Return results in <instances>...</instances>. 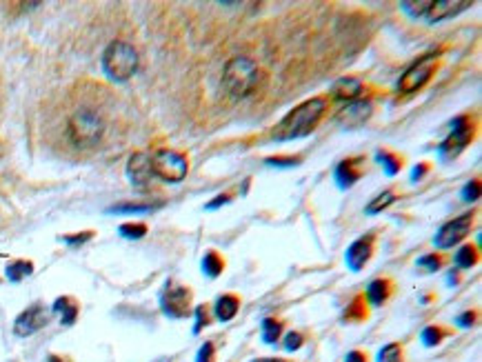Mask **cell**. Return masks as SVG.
Masks as SVG:
<instances>
[{
    "mask_svg": "<svg viewBox=\"0 0 482 362\" xmlns=\"http://www.w3.org/2000/svg\"><path fill=\"white\" fill-rule=\"evenodd\" d=\"M324 111H327V100L324 98H311L307 103L298 105L285 116V120L274 129V138L278 140H294L302 138V135L311 133L322 120Z\"/></svg>",
    "mask_w": 482,
    "mask_h": 362,
    "instance_id": "obj_1",
    "label": "cell"
},
{
    "mask_svg": "<svg viewBox=\"0 0 482 362\" xmlns=\"http://www.w3.org/2000/svg\"><path fill=\"white\" fill-rule=\"evenodd\" d=\"M260 83V69L251 58H231L222 69V87L231 98H247Z\"/></svg>",
    "mask_w": 482,
    "mask_h": 362,
    "instance_id": "obj_2",
    "label": "cell"
},
{
    "mask_svg": "<svg viewBox=\"0 0 482 362\" xmlns=\"http://www.w3.org/2000/svg\"><path fill=\"white\" fill-rule=\"evenodd\" d=\"M67 133H69V140L78 149H92L103 138L105 120L94 109H78L69 116Z\"/></svg>",
    "mask_w": 482,
    "mask_h": 362,
    "instance_id": "obj_3",
    "label": "cell"
},
{
    "mask_svg": "<svg viewBox=\"0 0 482 362\" xmlns=\"http://www.w3.org/2000/svg\"><path fill=\"white\" fill-rule=\"evenodd\" d=\"M103 69L116 83H127L138 69V51L125 40H114L103 54Z\"/></svg>",
    "mask_w": 482,
    "mask_h": 362,
    "instance_id": "obj_4",
    "label": "cell"
},
{
    "mask_svg": "<svg viewBox=\"0 0 482 362\" xmlns=\"http://www.w3.org/2000/svg\"><path fill=\"white\" fill-rule=\"evenodd\" d=\"M151 172L165 183H181L189 172V163L183 154L172 149H160L151 156Z\"/></svg>",
    "mask_w": 482,
    "mask_h": 362,
    "instance_id": "obj_5",
    "label": "cell"
},
{
    "mask_svg": "<svg viewBox=\"0 0 482 362\" xmlns=\"http://www.w3.org/2000/svg\"><path fill=\"white\" fill-rule=\"evenodd\" d=\"M435 67H438V56L435 54H427V56H422V58H418L400 76V83H398L400 94H413V92H418V89H422L431 81Z\"/></svg>",
    "mask_w": 482,
    "mask_h": 362,
    "instance_id": "obj_6",
    "label": "cell"
},
{
    "mask_svg": "<svg viewBox=\"0 0 482 362\" xmlns=\"http://www.w3.org/2000/svg\"><path fill=\"white\" fill-rule=\"evenodd\" d=\"M472 222H474V213H463V216L444 222L438 229V233L433 236V245L440 249H451L454 245L467 238V233L472 231Z\"/></svg>",
    "mask_w": 482,
    "mask_h": 362,
    "instance_id": "obj_7",
    "label": "cell"
},
{
    "mask_svg": "<svg viewBox=\"0 0 482 362\" xmlns=\"http://www.w3.org/2000/svg\"><path fill=\"white\" fill-rule=\"evenodd\" d=\"M189 304H192V293H189V289L174 285V282H169V285L165 287L163 296H160V307L169 318H185L189 313Z\"/></svg>",
    "mask_w": 482,
    "mask_h": 362,
    "instance_id": "obj_8",
    "label": "cell"
},
{
    "mask_svg": "<svg viewBox=\"0 0 482 362\" xmlns=\"http://www.w3.org/2000/svg\"><path fill=\"white\" fill-rule=\"evenodd\" d=\"M474 138V129L465 116H458L451 122V133L447 135V140L440 145V154L442 156H458L465 147L472 142Z\"/></svg>",
    "mask_w": 482,
    "mask_h": 362,
    "instance_id": "obj_9",
    "label": "cell"
},
{
    "mask_svg": "<svg viewBox=\"0 0 482 362\" xmlns=\"http://www.w3.org/2000/svg\"><path fill=\"white\" fill-rule=\"evenodd\" d=\"M374 114V105L372 100H354V103H349L347 107H342L338 111V116H335V120H338V124L342 129H358L363 127V124L372 118Z\"/></svg>",
    "mask_w": 482,
    "mask_h": 362,
    "instance_id": "obj_10",
    "label": "cell"
},
{
    "mask_svg": "<svg viewBox=\"0 0 482 362\" xmlns=\"http://www.w3.org/2000/svg\"><path fill=\"white\" fill-rule=\"evenodd\" d=\"M49 322V315L47 311H44L40 304H33V307L25 309L22 311L16 322H14V334L20 336V338H27L31 334H36L38 329H42L44 324Z\"/></svg>",
    "mask_w": 482,
    "mask_h": 362,
    "instance_id": "obj_11",
    "label": "cell"
},
{
    "mask_svg": "<svg viewBox=\"0 0 482 362\" xmlns=\"http://www.w3.org/2000/svg\"><path fill=\"white\" fill-rule=\"evenodd\" d=\"M127 178L131 180L133 187L147 189V187L151 185V178H153V172H151V156H147L144 151L133 154V156L129 158V163H127Z\"/></svg>",
    "mask_w": 482,
    "mask_h": 362,
    "instance_id": "obj_12",
    "label": "cell"
},
{
    "mask_svg": "<svg viewBox=\"0 0 482 362\" xmlns=\"http://www.w3.org/2000/svg\"><path fill=\"white\" fill-rule=\"evenodd\" d=\"M372 252H374V245H372V238H369V236L367 238L356 240L344 254L347 267H349L351 271H360L367 265V260L372 258Z\"/></svg>",
    "mask_w": 482,
    "mask_h": 362,
    "instance_id": "obj_13",
    "label": "cell"
},
{
    "mask_svg": "<svg viewBox=\"0 0 482 362\" xmlns=\"http://www.w3.org/2000/svg\"><path fill=\"white\" fill-rule=\"evenodd\" d=\"M363 81H358V78L354 76H344V78H338L331 89H329V94L333 100H347V103H354V100L363 94Z\"/></svg>",
    "mask_w": 482,
    "mask_h": 362,
    "instance_id": "obj_14",
    "label": "cell"
},
{
    "mask_svg": "<svg viewBox=\"0 0 482 362\" xmlns=\"http://www.w3.org/2000/svg\"><path fill=\"white\" fill-rule=\"evenodd\" d=\"M469 7H472V3H458V0H440V3H431V7L427 11V20L433 25V22L451 18V16L460 14V11H465Z\"/></svg>",
    "mask_w": 482,
    "mask_h": 362,
    "instance_id": "obj_15",
    "label": "cell"
},
{
    "mask_svg": "<svg viewBox=\"0 0 482 362\" xmlns=\"http://www.w3.org/2000/svg\"><path fill=\"white\" fill-rule=\"evenodd\" d=\"M363 165V158H349V161H342L338 167H335V183H338L342 189L351 187L356 180H360L363 169H358Z\"/></svg>",
    "mask_w": 482,
    "mask_h": 362,
    "instance_id": "obj_16",
    "label": "cell"
},
{
    "mask_svg": "<svg viewBox=\"0 0 482 362\" xmlns=\"http://www.w3.org/2000/svg\"><path fill=\"white\" fill-rule=\"evenodd\" d=\"M238 309H240V300H238L236 296H220V298L216 300V307H214L216 318H218L220 322L233 320V315L238 313Z\"/></svg>",
    "mask_w": 482,
    "mask_h": 362,
    "instance_id": "obj_17",
    "label": "cell"
},
{
    "mask_svg": "<svg viewBox=\"0 0 482 362\" xmlns=\"http://www.w3.org/2000/svg\"><path fill=\"white\" fill-rule=\"evenodd\" d=\"M389 282L387 280H374V282H369V287L365 291V296L367 300L374 304V307H383V304L387 302L389 298Z\"/></svg>",
    "mask_w": 482,
    "mask_h": 362,
    "instance_id": "obj_18",
    "label": "cell"
},
{
    "mask_svg": "<svg viewBox=\"0 0 482 362\" xmlns=\"http://www.w3.org/2000/svg\"><path fill=\"white\" fill-rule=\"evenodd\" d=\"M53 311L60 315V322L67 324V327L74 324L76 318H78V307L69 298H58V300H56L53 302Z\"/></svg>",
    "mask_w": 482,
    "mask_h": 362,
    "instance_id": "obj_19",
    "label": "cell"
},
{
    "mask_svg": "<svg viewBox=\"0 0 482 362\" xmlns=\"http://www.w3.org/2000/svg\"><path fill=\"white\" fill-rule=\"evenodd\" d=\"M31 274H33V265L29 263V260H16V263H9L5 269V276L11 282H20L22 278H27Z\"/></svg>",
    "mask_w": 482,
    "mask_h": 362,
    "instance_id": "obj_20",
    "label": "cell"
},
{
    "mask_svg": "<svg viewBox=\"0 0 482 362\" xmlns=\"http://www.w3.org/2000/svg\"><path fill=\"white\" fill-rule=\"evenodd\" d=\"M263 343L267 345H276L280 340V334H283V322L276 318H265L263 320Z\"/></svg>",
    "mask_w": 482,
    "mask_h": 362,
    "instance_id": "obj_21",
    "label": "cell"
},
{
    "mask_svg": "<svg viewBox=\"0 0 482 362\" xmlns=\"http://www.w3.org/2000/svg\"><path fill=\"white\" fill-rule=\"evenodd\" d=\"M222 269H225V263H222V258L216 252H207L203 256V271H205V276L216 278V276H220Z\"/></svg>",
    "mask_w": 482,
    "mask_h": 362,
    "instance_id": "obj_22",
    "label": "cell"
},
{
    "mask_svg": "<svg viewBox=\"0 0 482 362\" xmlns=\"http://www.w3.org/2000/svg\"><path fill=\"white\" fill-rule=\"evenodd\" d=\"M476 263H478V252H476V247L465 245V247H460V249L456 252V265L460 267V269H472Z\"/></svg>",
    "mask_w": 482,
    "mask_h": 362,
    "instance_id": "obj_23",
    "label": "cell"
},
{
    "mask_svg": "<svg viewBox=\"0 0 482 362\" xmlns=\"http://www.w3.org/2000/svg\"><path fill=\"white\" fill-rule=\"evenodd\" d=\"M394 200H396V196H394V191H385V194H380L378 198H374L372 202H369V207L365 209L369 216H376V213H380L383 209H387L389 205H394Z\"/></svg>",
    "mask_w": 482,
    "mask_h": 362,
    "instance_id": "obj_24",
    "label": "cell"
},
{
    "mask_svg": "<svg viewBox=\"0 0 482 362\" xmlns=\"http://www.w3.org/2000/svg\"><path fill=\"white\" fill-rule=\"evenodd\" d=\"M153 209L156 205H116L109 207L107 213H114V216H133V213H149Z\"/></svg>",
    "mask_w": 482,
    "mask_h": 362,
    "instance_id": "obj_25",
    "label": "cell"
},
{
    "mask_svg": "<svg viewBox=\"0 0 482 362\" xmlns=\"http://www.w3.org/2000/svg\"><path fill=\"white\" fill-rule=\"evenodd\" d=\"M442 338H444V331H442V327H424L422 334H420V340L424 347H438L442 343Z\"/></svg>",
    "mask_w": 482,
    "mask_h": 362,
    "instance_id": "obj_26",
    "label": "cell"
},
{
    "mask_svg": "<svg viewBox=\"0 0 482 362\" xmlns=\"http://www.w3.org/2000/svg\"><path fill=\"white\" fill-rule=\"evenodd\" d=\"M376 161L383 165V169L387 172V176H396L398 172H400V161L396 156H391L389 151H383L380 149L378 154H376Z\"/></svg>",
    "mask_w": 482,
    "mask_h": 362,
    "instance_id": "obj_27",
    "label": "cell"
},
{
    "mask_svg": "<svg viewBox=\"0 0 482 362\" xmlns=\"http://www.w3.org/2000/svg\"><path fill=\"white\" fill-rule=\"evenodd\" d=\"M378 362H402V345L398 343H389L380 349Z\"/></svg>",
    "mask_w": 482,
    "mask_h": 362,
    "instance_id": "obj_28",
    "label": "cell"
},
{
    "mask_svg": "<svg viewBox=\"0 0 482 362\" xmlns=\"http://www.w3.org/2000/svg\"><path fill=\"white\" fill-rule=\"evenodd\" d=\"M400 7H402L405 14H409L413 18H420V16H427L431 3H429V0H420V3H402Z\"/></svg>",
    "mask_w": 482,
    "mask_h": 362,
    "instance_id": "obj_29",
    "label": "cell"
},
{
    "mask_svg": "<svg viewBox=\"0 0 482 362\" xmlns=\"http://www.w3.org/2000/svg\"><path fill=\"white\" fill-rule=\"evenodd\" d=\"M120 236H125L127 240H140L144 233H147V227L144 224H133V222H127V224H122V227L118 229Z\"/></svg>",
    "mask_w": 482,
    "mask_h": 362,
    "instance_id": "obj_30",
    "label": "cell"
},
{
    "mask_svg": "<svg viewBox=\"0 0 482 362\" xmlns=\"http://www.w3.org/2000/svg\"><path fill=\"white\" fill-rule=\"evenodd\" d=\"M302 345H305V336H302L300 331H289L283 338V347L287 349V352H298Z\"/></svg>",
    "mask_w": 482,
    "mask_h": 362,
    "instance_id": "obj_31",
    "label": "cell"
},
{
    "mask_svg": "<svg viewBox=\"0 0 482 362\" xmlns=\"http://www.w3.org/2000/svg\"><path fill=\"white\" fill-rule=\"evenodd\" d=\"M416 265L424 271H429V274H435V271L442 267V258L440 256H422V258H418Z\"/></svg>",
    "mask_w": 482,
    "mask_h": 362,
    "instance_id": "obj_32",
    "label": "cell"
},
{
    "mask_svg": "<svg viewBox=\"0 0 482 362\" xmlns=\"http://www.w3.org/2000/svg\"><path fill=\"white\" fill-rule=\"evenodd\" d=\"M265 163L269 167H276V169H291V167L300 165V158H280V156H276V158H267Z\"/></svg>",
    "mask_w": 482,
    "mask_h": 362,
    "instance_id": "obj_33",
    "label": "cell"
},
{
    "mask_svg": "<svg viewBox=\"0 0 482 362\" xmlns=\"http://www.w3.org/2000/svg\"><path fill=\"white\" fill-rule=\"evenodd\" d=\"M214 360H216V347H214V343H205L203 347L198 349L196 362H214Z\"/></svg>",
    "mask_w": 482,
    "mask_h": 362,
    "instance_id": "obj_34",
    "label": "cell"
},
{
    "mask_svg": "<svg viewBox=\"0 0 482 362\" xmlns=\"http://www.w3.org/2000/svg\"><path fill=\"white\" fill-rule=\"evenodd\" d=\"M463 198L467 202H474L480 198V180H472V183H467L465 189H463Z\"/></svg>",
    "mask_w": 482,
    "mask_h": 362,
    "instance_id": "obj_35",
    "label": "cell"
},
{
    "mask_svg": "<svg viewBox=\"0 0 482 362\" xmlns=\"http://www.w3.org/2000/svg\"><path fill=\"white\" fill-rule=\"evenodd\" d=\"M196 324H194V334H200V329H203V324H207V307L205 304H200V307H196Z\"/></svg>",
    "mask_w": 482,
    "mask_h": 362,
    "instance_id": "obj_36",
    "label": "cell"
},
{
    "mask_svg": "<svg viewBox=\"0 0 482 362\" xmlns=\"http://www.w3.org/2000/svg\"><path fill=\"white\" fill-rule=\"evenodd\" d=\"M94 238V233L92 231H83V233H76V236H65V242L67 245H83V242H87V240H92Z\"/></svg>",
    "mask_w": 482,
    "mask_h": 362,
    "instance_id": "obj_37",
    "label": "cell"
},
{
    "mask_svg": "<svg viewBox=\"0 0 482 362\" xmlns=\"http://www.w3.org/2000/svg\"><path fill=\"white\" fill-rule=\"evenodd\" d=\"M476 322V311H465L463 315H458L456 324L463 327V329H472V324Z\"/></svg>",
    "mask_w": 482,
    "mask_h": 362,
    "instance_id": "obj_38",
    "label": "cell"
},
{
    "mask_svg": "<svg viewBox=\"0 0 482 362\" xmlns=\"http://www.w3.org/2000/svg\"><path fill=\"white\" fill-rule=\"evenodd\" d=\"M424 172H427V165H424V163H420V165L413 167V172H411V183H416V180H420V178L424 176Z\"/></svg>",
    "mask_w": 482,
    "mask_h": 362,
    "instance_id": "obj_39",
    "label": "cell"
},
{
    "mask_svg": "<svg viewBox=\"0 0 482 362\" xmlns=\"http://www.w3.org/2000/svg\"><path fill=\"white\" fill-rule=\"evenodd\" d=\"M229 200H231V198H229L227 194H225V196H218V198H214V200L209 202V205H207V209H218L220 205H227Z\"/></svg>",
    "mask_w": 482,
    "mask_h": 362,
    "instance_id": "obj_40",
    "label": "cell"
},
{
    "mask_svg": "<svg viewBox=\"0 0 482 362\" xmlns=\"http://www.w3.org/2000/svg\"><path fill=\"white\" fill-rule=\"evenodd\" d=\"M344 362H367V356L360 352H349L344 358Z\"/></svg>",
    "mask_w": 482,
    "mask_h": 362,
    "instance_id": "obj_41",
    "label": "cell"
},
{
    "mask_svg": "<svg viewBox=\"0 0 482 362\" xmlns=\"http://www.w3.org/2000/svg\"><path fill=\"white\" fill-rule=\"evenodd\" d=\"M254 362H283L280 358H260V360H254Z\"/></svg>",
    "mask_w": 482,
    "mask_h": 362,
    "instance_id": "obj_42",
    "label": "cell"
},
{
    "mask_svg": "<svg viewBox=\"0 0 482 362\" xmlns=\"http://www.w3.org/2000/svg\"><path fill=\"white\" fill-rule=\"evenodd\" d=\"M47 362H63V360H60V358H56V356H51V358H49Z\"/></svg>",
    "mask_w": 482,
    "mask_h": 362,
    "instance_id": "obj_43",
    "label": "cell"
}]
</instances>
